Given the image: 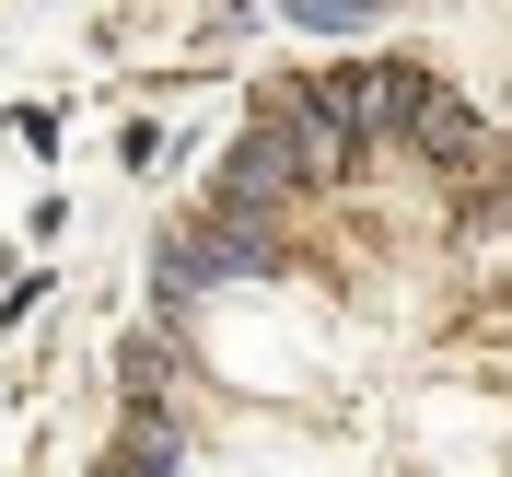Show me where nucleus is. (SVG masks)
Segmentation results:
<instances>
[{
  "mask_svg": "<svg viewBox=\"0 0 512 477\" xmlns=\"http://www.w3.org/2000/svg\"><path fill=\"white\" fill-rule=\"evenodd\" d=\"M256 268H268V222L233 210V198H222V222H210V233L175 245V291H187V280H256Z\"/></svg>",
  "mask_w": 512,
  "mask_h": 477,
  "instance_id": "1",
  "label": "nucleus"
},
{
  "mask_svg": "<svg viewBox=\"0 0 512 477\" xmlns=\"http://www.w3.org/2000/svg\"><path fill=\"white\" fill-rule=\"evenodd\" d=\"M384 0H303V24H326V35H350V24H373Z\"/></svg>",
  "mask_w": 512,
  "mask_h": 477,
  "instance_id": "2",
  "label": "nucleus"
}]
</instances>
